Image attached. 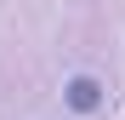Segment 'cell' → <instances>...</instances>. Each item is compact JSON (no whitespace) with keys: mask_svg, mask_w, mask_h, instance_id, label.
<instances>
[{"mask_svg":"<svg viewBox=\"0 0 125 120\" xmlns=\"http://www.w3.org/2000/svg\"><path fill=\"white\" fill-rule=\"evenodd\" d=\"M62 97H68V109H80V114H91V109L102 103V86H97L91 74H74L68 86H62Z\"/></svg>","mask_w":125,"mask_h":120,"instance_id":"obj_1","label":"cell"}]
</instances>
